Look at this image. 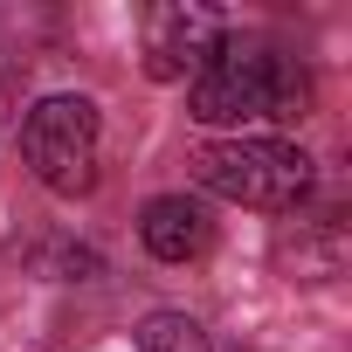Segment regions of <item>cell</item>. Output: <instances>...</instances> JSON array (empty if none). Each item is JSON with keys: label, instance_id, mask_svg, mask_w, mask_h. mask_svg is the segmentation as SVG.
Here are the masks:
<instances>
[{"label": "cell", "instance_id": "obj_1", "mask_svg": "<svg viewBox=\"0 0 352 352\" xmlns=\"http://www.w3.org/2000/svg\"><path fill=\"white\" fill-rule=\"evenodd\" d=\"M187 111L201 124H256V118H311V69L297 56H283L276 42H256V35H228L208 69L194 76L187 90Z\"/></svg>", "mask_w": 352, "mask_h": 352}, {"label": "cell", "instance_id": "obj_5", "mask_svg": "<svg viewBox=\"0 0 352 352\" xmlns=\"http://www.w3.org/2000/svg\"><path fill=\"white\" fill-rule=\"evenodd\" d=\"M138 235H145V249H152L159 263H194V256L214 242V221H208V208L187 201V194H159V201H145Z\"/></svg>", "mask_w": 352, "mask_h": 352}, {"label": "cell", "instance_id": "obj_6", "mask_svg": "<svg viewBox=\"0 0 352 352\" xmlns=\"http://www.w3.org/2000/svg\"><path fill=\"white\" fill-rule=\"evenodd\" d=\"M138 352H208V331L187 311H152L138 324Z\"/></svg>", "mask_w": 352, "mask_h": 352}, {"label": "cell", "instance_id": "obj_4", "mask_svg": "<svg viewBox=\"0 0 352 352\" xmlns=\"http://www.w3.org/2000/svg\"><path fill=\"white\" fill-rule=\"evenodd\" d=\"M228 42V21L201 0H159L145 8V76L152 83H187L208 69V56Z\"/></svg>", "mask_w": 352, "mask_h": 352}, {"label": "cell", "instance_id": "obj_3", "mask_svg": "<svg viewBox=\"0 0 352 352\" xmlns=\"http://www.w3.org/2000/svg\"><path fill=\"white\" fill-rule=\"evenodd\" d=\"M21 159L49 194H63V201L90 194L97 187V104L90 97H42L21 118Z\"/></svg>", "mask_w": 352, "mask_h": 352}, {"label": "cell", "instance_id": "obj_2", "mask_svg": "<svg viewBox=\"0 0 352 352\" xmlns=\"http://www.w3.org/2000/svg\"><path fill=\"white\" fill-rule=\"evenodd\" d=\"M194 180L235 208H263V214H283L311 194V159L283 138H221V145H201L194 152Z\"/></svg>", "mask_w": 352, "mask_h": 352}]
</instances>
